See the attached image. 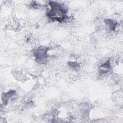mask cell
Returning a JSON list of instances; mask_svg holds the SVG:
<instances>
[{
    "mask_svg": "<svg viewBox=\"0 0 123 123\" xmlns=\"http://www.w3.org/2000/svg\"><path fill=\"white\" fill-rule=\"evenodd\" d=\"M105 24L108 26V27L111 30H114L116 25V23L111 19H107L105 20Z\"/></svg>",
    "mask_w": 123,
    "mask_h": 123,
    "instance_id": "277c9868",
    "label": "cell"
},
{
    "mask_svg": "<svg viewBox=\"0 0 123 123\" xmlns=\"http://www.w3.org/2000/svg\"><path fill=\"white\" fill-rule=\"evenodd\" d=\"M47 50L46 48L40 47L34 52V56L37 62L40 63H44L47 58Z\"/></svg>",
    "mask_w": 123,
    "mask_h": 123,
    "instance_id": "7a4b0ae2",
    "label": "cell"
},
{
    "mask_svg": "<svg viewBox=\"0 0 123 123\" xmlns=\"http://www.w3.org/2000/svg\"><path fill=\"white\" fill-rule=\"evenodd\" d=\"M49 5L50 10L47 13V16L49 18L59 22H62L67 19V9L65 6L55 1H50Z\"/></svg>",
    "mask_w": 123,
    "mask_h": 123,
    "instance_id": "6da1fadb",
    "label": "cell"
},
{
    "mask_svg": "<svg viewBox=\"0 0 123 123\" xmlns=\"http://www.w3.org/2000/svg\"><path fill=\"white\" fill-rule=\"evenodd\" d=\"M111 68L110 62L107 61L104 64L101 65L99 68V72L102 74H105L109 71Z\"/></svg>",
    "mask_w": 123,
    "mask_h": 123,
    "instance_id": "3957f363",
    "label": "cell"
}]
</instances>
